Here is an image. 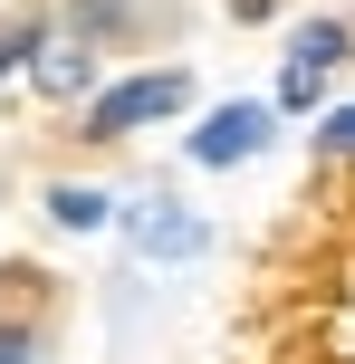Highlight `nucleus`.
<instances>
[{
    "mask_svg": "<svg viewBox=\"0 0 355 364\" xmlns=\"http://www.w3.org/2000/svg\"><path fill=\"white\" fill-rule=\"evenodd\" d=\"M29 355H38V336H29V326H0V364H29Z\"/></svg>",
    "mask_w": 355,
    "mask_h": 364,
    "instance_id": "nucleus-9",
    "label": "nucleus"
},
{
    "mask_svg": "<svg viewBox=\"0 0 355 364\" xmlns=\"http://www.w3.org/2000/svg\"><path fill=\"white\" fill-rule=\"evenodd\" d=\"M317 154H355V106H337V115L317 125Z\"/></svg>",
    "mask_w": 355,
    "mask_h": 364,
    "instance_id": "nucleus-8",
    "label": "nucleus"
},
{
    "mask_svg": "<svg viewBox=\"0 0 355 364\" xmlns=\"http://www.w3.org/2000/svg\"><path fill=\"white\" fill-rule=\"evenodd\" d=\"M48 220L58 230H106V192H96V182H48Z\"/></svg>",
    "mask_w": 355,
    "mask_h": 364,
    "instance_id": "nucleus-6",
    "label": "nucleus"
},
{
    "mask_svg": "<svg viewBox=\"0 0 355 364\" xmlns=\"http://www.w3.org/2000/svg\"><path fill=\"white\" fill-rule=\"evenodd\" d=\"M19 68H29V87L58 96V106H68V96H96V58H87V38H48V29H38Z\"/></svg>",
    "mask_w": 355,
    "mask_h": 364,
    "instance_id": "nucleus-4",
    "label": "nucleus"
},
{
    "mask_svg": "<svg viewBox=\"0 0 355 364\" xmlns=\"http://www.w3.org/2000/svg\"><path fill=\"white\" fill-rule=\"evenodd\" d=\"M355 58V29L337 10H317V19H298V29H288V77H337Z\"/></svg>",
    "mask_w": 355,
    "mask_h": 364,
    "instance_id": "nucleus-5",
    "label": "nucleus"
},
{
    "mask_svg": "<svg viewBox=\"0 0 355 364\" xmlns=\"http://www.w3.org/2000/svg\"><path fill=\"white\" fill-rule=\"evenodd\" d=\"M269 134H279V106H221V115H202L192 125V164L202 173H231V164H250V154H269Z\"/></svg>",
    "mask_w": 355,
    "mask_h": 364,
    "instance_id": "nucleus-2",
    "label": "nucleus"
},
{
    "mask_svg": "<svg viewBox=\"0 0 355 364\" xmlns=\"http://www.w3.org/2000/svg\"><path fill=\"white\" fill-rule=\"evenodd\" d=\"M125 240H134L144 259H202V250H211V220L154 192V201H134V211H125Z\"/></svg>",
    "mask_w": 355,
    "mask_h": 364,
    "instance_id": "nucleus-3",
    "label": "nucleus"
},
{
    "mask_svg": "<svg viewBox=\"0 0 355 364\" xmlns=\"http://www.w3.org/2000/svg\"><path fill=\"white\" fill-rule=\"evenodd\" d=\"M317 96H327V77H288V68H279V115H307Z\"/></svg>",
    "mask_w": 355,
    "mask_h": 364,
    "instance_id": "nucleus-7",
    "label": "nucleus"
},
{
    "mask_svg": "<svg viewBox=\"0 0 355 364\" xmlns=\"http://www.w3.org/2000/svg\"><path fill=\"white\" fill-rule=\"evenodd\" d=\"M29 38H38V29H0V77H10L19 58H29Z\"/></svg>",
    "mask_w": 355,
    "mask_h": 364,
    "instance_id": "nucleus-10",
    "label": "nucleus"
},
{
    "mask_svg": "<svg viewBox=\"0 0 355 364\" xmlns=\"http://www.w3.org/2000/svg\"><path fill=\"white\" fill-rule=\"evenodd\" d=\"M183 106H192V77H183V68H144V77H115V87H96L77 134H96V144H125V134L164 125V115H183Z\"/></svg>",
    "mask_w": 355,
    "mask_h": 364,
    "instance_id": "nucleus-1",
    "label": "nucleus"
}]
</instances>
